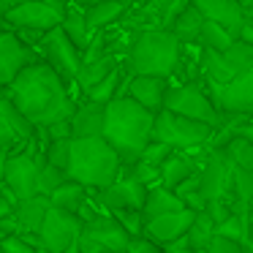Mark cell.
Wrapping results in <instances>:
<instances>
[{
    "label": "cell",
    "mask_w": 253,
    "mask_h": 253,
    "mask_svg": "<svg viewBox=\"0 0 253 253\" xmlns=\"http://www.w3.org/2000/svg\"><path fill=\"white\" fill-rule=\"evenodd\" d=\"M66 84L68 82L46 60H36L14 79L11 87H6V95L39 131H44L60 120H71L77 112L79 104L71 98Z\"/></svg>",
    "instance_id": "obj_1"
},
{
    "label": "cell",
    "mask_w": 253,
    "mask_h": 253,
    "mask_svg": "<svg viewBox=\"0 0 253 253\" xmlns=\"http://www.w3.org/2000/svg\"><path fill=\"white\" fill-rule=\"evenodd\" d=\"M155 112L144 109L128 95L106 104V128L104 139L120 153L123 164H133L142 158L144 147L153 142Z\"/></svg>",
    "instance_id": "obj_2"
},
{
    "label": "cell",
    "mask_w": 253,
    "mask_h": 253,
    "mask_svg": "<svg viewBox=\"0 0 253 253\" xmlns=\"http://www.w3.org/2000/svg\"><path fill=\"white\" fill-rule=\"evenodd\" d=\"M123 158L104 136L74 139L71 144V164H68V180L82 182L93 193H104L115 185L123 174Z\"/></svg>",
    "instance_id": "obj_3"
},
{
    "label": "cell",
    "mask_w": 253,
    "mask_h": 253,
    "mask_svg": "<svg viewBox=\"0 0 253 253\" xmlns=\"http://www.w3.org/2000/svg\"><path fill=\"white\" fill-rule=\"evenodd\" d=\"M185 55V46L180 44L171 30H139L128 46L126 68L131 77H164L169 79L177 74Z\"/></svg>",
    "instance_id": "obj_4"
},
{
    "label": "cell",
    "mask_w": 253,
    "mask_h": 253,
    "mask_svg": "<svg viewBox=\"0 0 253 253\" xmlns=\"http://www.w3.org/2000/svg\"><path fill=\"white\" fill-rule=\"evenodd\" d=\"M44 144L41 139L19 144L8 153L6 161V188L17 196V202H25L30 196H39V174L44 166Z\"/></svg>",
    "instance_id": "obj_5"
},
{
    "label": "cell",
    "mask_w": 253,
    "mask_h": 253,
    "mask_svg": "<svg viewBox=\"0 0 253 253\" xmlns=\"http://www.w3.org/2000/svg\"><path fill=\"white\" fill-rule=\"evenodd\" d=\"M215 131L218 128L207 126V123H199V120H191V117H182L164 109L155 115L153 139L169 144L174 150H182V153H191V150H199V147H210Z\"/></svg>",
    "instance_id": "obj_6"
},
{
    "label": "cell",
    "mask_w": 253,
    "mask_h": 253,
    "mask_svg": "<svg viewBox=\"0 0 253 253\" xmlns=\"http://www.w3.org/2000/svg\"><path fill=\"white\" fill-rule=\"evenodd\" d=\"M164 109L174 112V115H182V117H191V120H199V123H207V126H212V128L223 126V115L218 112L210 90H204L202 84H196V82L171 84L169 93H166Z\"/></svg>",
    "instance_id": "obj_7"
},
{
    "label": "cell",
    "mask_w": 253,
    "mask_h": 253,
    "mask_svg": "<svg viewBox=\"0 0 253 253\" xmlns=\"http://www.w3.org/2000/svg\"><path fill=\"white\" fill-rule=\"evenodd\" d=\"M251 68H253V46L245 44V41H237L226 52H215L202 46L199 71L207 79V84H226L240 74L251 71Z\"/></svg>",
    "instance_id": "obj_8"
},
{
    "label": "cell",
    "mask_w": 253,
    "mask_h": 253,
    "mask_svg": "<svg viewBox=\"0 0 253 253\" xmlns=\"http://www.w3.org/2000/svg\"><path fill=\"white\" fill-rule=\"evenodd\" d=\"M39 49L44 52V60L49 63L66 82H77L79 71H82V66H84V52L68 39L66 30L63 28L49 30V33L44 36Z\"/></svg>",
    "instance_id": "obj_9"
},
{
    "label": "cell",
    "mask_w": 253,
    "mask_h": 253,
    "mask_svg": "<svg viewBox=\"0 0 253 253\" xmlns=\"http://www.w3.org/2000/svg\"><path fill=\"white\" fill-rule=\"evenodd\" d=\"M223 117H253V68L226 84H207Z\"/></svg>",
    "instance_id": "obj_10"
},
{
    "label": "cell",
    "mask_w": 253,
    "mask_h": 253,
    "mask_svg": "<svg viewBox=\"0 0 253 253\" xmlns=\"http://www.w3.org/2000/svg\"><path fill=\"white\" fill-rule=\"evenodd\" d=\"M231 180H234V164L226 150L207 147L202 158V193L207 202L231 196Z\"/></svg>",
    "instance_id": "obj_11"
},
{
    "label": "cell",
    "mask_w": 253,
    "mask_h": 253,
    "mask_svg": "<svg viewBox=\"0 0 253 253\" xmlns=\"http://www.w3.org/2000/svg\"><path fill=\"white\" fill-rule=\"evenodd\" d=\"M82 231H84V220L79 215L52 207L44 220V229H41V245L52 253H66L71 245H77L82 240Z\"/></svg>",
    "instance_id": "obj_12"
},
{
    "label": "cell",
    "mask_w": 253,
    "mask_h": 253,
    "mask_svg": "<svg viewBox=\"0 0 253 253\" xmlns=\"http://www.w3.org/2000/svg\"><path fill=\"white\" fill-rule=\"evenodd\" d=\"M66 11L49 6V3H44V0H28V3H22V6L8 8L6 22H8V30L14 28V30H41V33H49V30H55V28L63 25Z\"/></svg>",
    "instance_id": "obj_13"
},
{
    "label": "cell",
    "mask_w": 253,
    "mask_h": 253,
    "mask_svg": "<svg viewBox=\"0 0 253 253\" xmlns=\"http://www.w3.org/2000/svg\"><path fill=\"white\" fill-rule=\"evenodd\" d=\"M30 63H36L33 49L19 39L17 30H0V90L11 87Z\"/></svg>",
    "instance_id": "obj_14"
},
{
    "label": "cell",
    "mask_w": 253,
    "mask_h": 253,
    "mask_svg": "<svg viewBox=\"0 0 253 253\" xmlns=\"http://www.w3.org/2000/svg\"><path fill=\"white\" fill-rule=\"evenodd\" d=\"M147 193H150L147 185L133 180V177L123 169V174L117 177L115 185H109L104 193H98V202L106 212H115V210H144Z\"/></svg>",
    "instance_id": "obj_15"
},
{
    "label": "cell",
    "mask_w": 253,
    "mask_h": 253,
    "mask_svg": "<svg viewBox=\"0 0 253 253\" xmlns=\"http://www.w3.org/2000/svg\"><path fill=\"white\" fill-rule=\"evenodd\" d=\"M82 237H90V240L101 242V245L112 253H128V248H131V242H133L131 234H128V231L115 220V215L106 212V210H101V212H95L90 220H84Z\"/></svg>",
    "instance_id": "obj_16"
},
{
    "label": "cell",
    "mask_w": 253,
    "mask_h": 253,
    "mask_svg": "<svg viewBox=\"0 0 253 253\" xmlns=\"http://www.w3.org/2000/svg\"><path fill=\"white\" fill-rule=\"evenodd\" d=\"M193 220H196V212L193 210H177V212H166L158 215V218H147V226H144V237L153 240L155 245H171V242L182 240V237L191 231Z\"/></svg>",
    "instance_id": "obj_17"
},
{
    "label": "cell",
    "mask_w": 253,
    "mask_h": 253,
    "mask_svg": "<svg viewBox=\"0 0 253 253\" xmlns=\"http://www.w3.org/2000/svg\"><path fill=\"white\" fill-rule=\"evenodd\" d=\"M169 87H171L169 79H164V77H131V74H128L120 95H128V98H133L136 104H142L144 109L158 115V112H164Z\"/></svg>",
    "instance_id": "obj_18"
},
{
    "label": "cell",
    "mask_w": 253,
    "mask_h": 253,
    "mask_svg": "<svg viewBox=\"0 0 253 253\" xmlns=\"http://www.w3.org/2000/svg\"><path fill=\"white\" fill-rule=\"evenodd\" d=\"M193 6L199 8L204 19L226 28L229 33H234L240 39V30L248 19V8L242 6L240 0H193Z\"/></svg>",
    "instance_id": "obj_19"
},
{
    "label": "cell",
    "mask_w": 253,
    "mask_h": 253,
    "mask_svg": "<svg viewBox=\"0 0 253 253\" xmlns=\"http://www.w3.org/2000/svg\"><path fill=\"white\" fill-rule=\"evenodd\" d=\"M49 210H52V199L41 196V193L19 202L17 210H14V215H11L14 223H17V234H41Z\"/></svg>",
    "instance_id": "obj_20"
},
{
    "label": "cell",
    "mask_w": 253,
    "mask_h": 253,
    "mask_svg": "<svg viewBox=\"0 0 253 253\" xmlns=\"http://www.w3.org/2000/svg\"><path fill=\"white\" fill-rule=\"evenodd\" d=\"M193 0H147V6L139 11L136 22H144V30H171V25L177 22L182 11L191 6Z\"/></svg>",
    "instance_id": "obj_21"
},
{
    "label": "cell",
    "mask_w": 253,
    "mask_h": 253,
    "mask_svg": "<svg viewBox=\"0 0 253 253\" xmlns=\"http://www.w3.org/2000/svg\"><path fill=\"white\" fill-rule=\"evenodd\" d=\"M104 128H106V104H95V101L84 98L71 117L74 139L104 136Z\"/></svg>",
    "instance_id": "obj_22"
},
{
    "label": "cell",
    "mask_w": 253,
    "mask_h": 253,
    "mask_svg": "<svg viewBox=\"0 0 253 253\" xmlns=\"http://www.w3.org/2000/svg\"><path fill=\"white\" fill-rule=\"evenodd\" d=\"M199 169H202V164L196 161V155H193V153H182V150H174V153L169 155V161L161 166V185H166V188H171V191H177V188H180L182 182L188 180V177L196 174Z\"/></svg>",
    "instance_id": "obj_23"
},
{
    "label": "cell",
    "mask_w": 253,
    "mask_h": 253,
    "mask_svg": "<svg viewBox=\"0 0 253 253\" xmlns=\"http://www.w3.org/2000/svg\"><path fill=\"white\" fill-rule=\"evenodd\" d=\"M95 196H98V193H93L90 188H84L82 182L68 180V182H63L49 199H52V207L66 210V212H74V215H82V210L87 207Z\"/></svg>",
    "instance_id": "obj_24"
},
{
    "label": "cell",
    "mask_w": 253,
    "mask_h": 253,
    "mask_svg": "<svg viewBox=\"0 0 253 253\" xmlns=\"http://www.w3.org/2000/svg\"><path fill=\"white\" fill-rule=\"evenodd\" d=\"M202 28H204V17L191 3V6L177 17V22L171 25V33L180 39L182 46H202Z\"/></svg>",
    "instance_id": "obj_25"
},
{
    "label": "cell",
    "mask_w": 253,
    "mask_h": 253,
    "mask_svg": "<svg viewBox=\"0 0 253 253\" xmlns=\"http://www.w3.org/2000/svg\"><path fill=\"white\" fill-rule=\"evenodd\" d=\"M0 112H3V117H6V123L11 126V131L17 133L19 144L25 142H33V139H39V128L33 126V123L28 120V115H25L22 109H19L17 104H14L11 98H8L6 93H3V98H0Z\"/></svg>",
    "instance_id": "obj_26"
},
{
    "label": "cell",
    "mask_w": 253,
    "mask_h": 253,
    "mask_svg": "<svg viewBox=\"0 0 253 253\" xmlns=\"http://www.w3.org/2000/svg\"><path fill=\"white\" fill-rule=\"evenodd\" d=\"M177 210H188V207H185V202L171 191V188L161 185V182L150 188L147 204H144V215H147V218H158V215L177 212Z\"/></svg>",
    "instance_id": "obj_27"
},
{
    "label": "cell",
    "mask_w": 253,
    "mask_h": 253,
    "mask_svg": "<svg viewBox=\"0 0 253 253\" xmlns=\"http://www.w3.org/2000/svg\"><path fill=\"white\" fill-rule=\"evenodd\" d=\"M63 30H66V36L74 41V44L79 46L82 52H87V46L93 44V28L87 25V17H84V8H79V6H68V11H66V19H63V25H60Z\"/></svg>",
    "instance_id": "obj_28"
},
{
    "label": "cell",
    "mask_w": 253,
    "mask_h": 253,
    "mask_svg": "<svg viewBox=\"0 0 253 253\" xmlns=\"http://www.w3.org/2000/svg\"><path fill=\"white\" fill-rule=\"evenodd\" d=\"M115 68H117V55H104V57H98V60H90L82 66V71H79V77H77V84L82 87V93L87 95L90 90L104 82Z\"/></svg>",
    "instance_id": "obj_29"
},
{
    "label": "cell",
    "mask_w": 253,
    "mask_h": 253,
    "mask_svg": "<svg viewBox=\"0 0 253 253\" xmlns=\"http://www.w3.org/2000/svg\"><path fill=\"white\" fill-rule=\"evenodd\" d=\"M215 234H218V223L210 218L207 210H204V212H196V220H193L191 231H188V245L196 253H207V248L212 245Z\"/></svg>",
    "instance_id": "obj_30"
},
{
    "label": "cell",
    "mask_w": 253,
    "mask_h": 253,
    "mask_svg": "<svg viewBox=\"0 0 253 253\" xmlns=\"http://www.w3.org/2000/svg\"><path fill=\"white\" fill-rule=\"evenodd\" d=\"M128 6H123V3H117V0H101V3H95V6H90L87 11H84V17H87V25L95 30H104L109 28L112 22H117V19L126 14Z\"/></svg>",
    "instance_id": "obj_31"
},
{
    "label": "cell",
    "mask_w": 253,
    "mask_h": 253,
    "mask_svg": "<svg viewBox=\"0 0 253 253\" xmlns=\"http://www.w3.org/2000/svg\"><path fill=\"white\" fill-rule=\"evenodd\" d=\"M126 79H128V77L123 74V68L117 66L115 71H112L101 84H95V87L90 90L87 95H84V98H87V101H95V104H109V101L120 98V93H123L120 84H126Z\"/></svg>",
    "instance_id": "obj_32"
},
{
    "label": "cell",
    "mask_w": 253,
    "mask_h": 253,
    "mask_svg": "<svg viewBox=\"0 0 253 253\" xmlns=\"http://www.w3.org/2000/svg\"><path fill=\"white\" fill-rule=\"evenodd\" d=\"M231 210H245L253 204V169H237L234 166V180H231Z\"/></svg>",
    "instance_id": "obj_33"
},
{
    "label": "cell",
    "mask_w": 253,
    "mask_h": 253,
    "mask_svg": "<svg viewBox=\"0 0 253 253\" xmlns=\"http://www.w3.org/2000/svg\"><path fill=\"white\" fill-rule=\"evenodd\" d=\"M237 41H240V39H237L234 33H229L226 28H220V25L204 19V28H202V46H204V49L226 52L229 46H234Z\"/></svg>",
    "instance_id": "obj_34"
},
{
    "label": "cell",
    "mask_w": 253,
    "mask_h": 253,
    "mask_svg": "<svg viewBox=\"0 0 253 253\" xmlns=\"http://www.w3.org/2000/svg\"><path fill=\"white\" fill-rule=\"evenodd\" d=\"M71 144H74V139H55V142H46L44 144L46 164L68 171V164H71Z\"/></svg>",
    "instance_id": "obj_35"
},
{
    "label": "cell",
    "mask_w": 253,
    "mask_h": 253,
    "mask_svg": "<svg viewBox=\"0 0 253 253\" xmlns=\"http://www.w3.org/2000/svg\"><path fill=\"white\" fill-rule=\"evenodd\" d=\"M112 215H115L117 223L131 234V240L144 237V226H147V215H144V210H115Z\"/></svg>",
    "instance_id": "obj_36"
},
{
    "label": "cell",
    "mask_w": 253,
    "mask_h": 253,
    "mask_svg": "<svg viewBox=\"0 0 253 253\" xmlns=\"http://www.w3.org/2000/svg\"><path fill=\"white\" fill-rule=\"evenodd\" d=\"M223 150L237 169H253V142L251 139H231Z\"/></svg>",
    "instance_id": "obj_37"
},
{
    "label": "cell",
    "mask_w": 253,
    "mask_h": 253,
    "mask_svg": "<svg viewBox=\"0 0 253 253\" xmlns=\"http://www.w3.org/2000/svg\"><path fill=\"white\" fill-rule=\"evenodd\" d=\"M63 182H68V171H63V169H57V166H52L44 161L41 174H39V193L41 196H52Z\"/></svg>",
    "instance_id": "obj_38"
},
{
    "label": "cell",
    "mask_w": 253,
    "mask_h": 253,
    "mask_svg": "<svg viewBox=\"0 0 253 253\" xmlns=\"http://www.w3.org/2000/svg\"><path fill=\"white\" fill-rule=\"evenodd\" d=\"M123 169H126L128 174L133 177V180H139L142 185H147V188H153V185H158V182H161V169H155V166L144 164L142 158L133 161V164H126Z\"/></svg>",
    "instance_id": "obj_39"
},
{
    "label": "cell",
    "mask_w": 253,
    "mask_h": 253,
    "mask_svg": "<svg viewBox=\"0 0 253 253\" xmlns=\"http://www.w3.org/2000/svg\"><path fill=\"white\" fill-rule=\"evenodd\" d=\"M174 153V147H169V144H164V142H150L147 147H144V153H142V161L144 164H150V166H155V169H161V166L169 161V155Z\"/></svg>",
    "instance_id": "obj_40"
},
{
    "label": "cell",
    "mask_w": 253,
    "mask_h": 253,
    "mask_svg": "<svg viewBox=\"0 0 253 253\" xmlns=\"http://www.w3.org/2000/svg\"><path fill=\"white\" fill-rule=\"evenodd\" d=\"M39 248H33L22 234H8L6 240L0 242V253H36Z\"/></svg>",
    "instance_id": "obj_41"
},
{
    "label": "cell",
    "mask_w": 253,
    "mask_h": 253,
    "mask_svg": "<svg viewBox=\"0 0 253 253\" xmlns=\"http://www.w3.org/2000/svg\"><path fill=\"white\" fill-rule=\"evenodd\" d=\"M207 253H248V248L237 240H229V237H220L215 234L212 245L207 248Z\"/></svg>",
    "instance_id": "obj_42"
},
{
    "label": "cell",
    "mask_w": 253,
    "mask_h": 253,
    "mask_svg": "<svg viewBox=\"0 0 253 253\" xmlns=\"http://www.w3.org/2000/svg\"><path fill=\"white\" fill-rule=\"evenodd\" d=\"M3 93H6V90H0V98H3ZM0 147H3V150H8V153L19 147V139H17V133H14V131H11V126L6 123V117H3V112H0Z\"/></svg>",
    "instance_id": "obj_43"
},
{
    "label": "cell",
    "mask_w": 253,
    "mask_h": 253,
    "mask_svg": "<svg viewBox=\"0 0 253 253\" xmlns=\"http://www.w3.org/2000/svg\"><path fill=\"white\" fill-rule=\"evenodd\" d=\"M17 196H14L11 191L6 188V182L0 185V220H6V218H11L14 215V210H17Z\"/></svg>",
    "instance_id": "obj_44"
},
{
    "label": "cell",
    "mask_w": 253,
    "mask_h": 253,
    "mask_svg": "<svg viewBox=\"0 0 253 253\" xmlns=\"http://www.w3.org/2000/svg\"><path fill=\"white\" fill-rule=\"evenodd\" d=\"M128 253H166V248L164 245H155L153 240H147V237H139V240L131 242Z\"/></svg>",
    "instance_id": "obj_45"
},
{
    "label": "cell",
    "mask_w": 253,
    "mask_h": 253,
    "mask_svg": "<svg viewBox=\"0 0 253 253\" xmlns=\"http://www.w3.org/2000/svg\"><path fill=\"white\" fill-rule=\"evenodd\" d=\"M79 251L82 253H112V251H106L101 242L90 240V237H82V240H79Z\"/></svg>",
    "instance_id": "obj_46"
},
{
    "label": "cell",
    "mask_w": 253,
    "mask_h": 253,
    "mask_svg": "<svg viewBox=\"0 0 253 253\" xmlns=\"http://www.w3.org/2000/svg\"><path fill=\"white\" fill-rule=\"evenodd\" d=\"M240 41H245V44L253 46V14L251 11H248V19H245V25H242V30H240Z\"/></svg>",
    "instance_id": "obj_47"
},
{
    "label": "cell",
    "mask_w": 253,
    "mask_h": 253,
    "mask_svg": "<svg viewBox=\"0 0 253 253\" xmlns=\"http://www.w3.org/2000/svg\"><path fill=\"white\" fill-rule=\"evenodd\" d=\"M6 161H8V150L0 147V185H3V180H6Z\"/></svg>",
    "instance_id": "obj_48"
},
{
    "label": "cell",
    "mask_w": 253,
    "mask_h": 253,
    "mask_svg": "<svg viewBox=\"0 0 253 253\" xmlns=\"http://www.w3.org/2000/svg\"><path fill=\"white\" fill-rule=\"evenodd\" d=\"M6 14H8V8L0 3V30H6L8 28V22H6Z\"/></svg>",
    "instance_id": "obj_49"
},
{
    "label": "cell",
    "mask_w": 253,
    "mask_h": 253,
    "mask_svg": "<svg viewBox=\"0 0 253 253\" xmlns=\"http://www.w3.org/2000/svg\"><path fill=\"white\" fill-rule=\"evenodd\" d=\"M6 8H14V6H22V3H28V0H0Z\"/></svg>",
    "instance_id": "obj_50"
},
{
    "label": "cell",
    "mask_w": 253,
    "mask_h": 253,
    "mask_svg": "<svg viewBox=\"0 0 253 253\" xmlns=\"http://www.w3.org/2000/svg\"><path fill=\"white\" fill-rule=\"evenodd\" d=\"M240 3H242V6L248 8V11H253V0H240Z\"/></svg>",
    "instance_id": "obj_51"
},
{
    "label": "cell",
    "mask_w": 253,
    "mask_h": 253,
    "mask_svg": "<svg viewBox=\"0 0 253 253\" xmlns=\"http://www.w3.org/2000/svg\"><path fill=\"white\" fill-rule=\"evenodd\" d=\"M66 253H82V251H79V242H77V245H71V248H68Z\"/></svg>",
    "instance_id": "obj_52"
},
{
    "label": "cell",
    "mask_w": 253,
    "mask_h": 253,
    "mask_svg": "<svg viewBox=\"0 0 253 253\" xmlns=\"http://www.w3.org/2000/svg\"><path fill=\"white\" fill-rule=\"evenodd\" d=\"M117 3H123V6H131L133 0H117Z\"/></svg>",
    "instance_id": "obj_53"
},
{
    "label": "cell",
    "mask_w": 253,
    "mask_h": 253,
    "mask_svg": "<svg viewBox=\"0 0 253 253\" xmlns=\"http://www.w3.org/2000/svg\"><path fill=\"white\" fill-rule=\"evenodd\" d=\"M36 253H52V251H46V248H39V251H36Z\"/></svg>",
    "instance_id": "obj_54"
},
{
    "label": "cell",
    "mask_w": 253,
    "mask_h": 253,
    "mask_svg": "<svg viewBox=\"0 0 253 253\" xmlns=\"http://www.w3.org/2000/svg\"><path fill=\"white\" fill-rule=\"evenodd\" d=\"M248 253H253V251H248Z\"/></svg>",
    "instance_id": "obj_55"
},
{
    "label": "cell",
    "mask_w": 253,
    "mask_h": 253,
    "mask_svg": "<svg viewBox=\"0 0 253 253\" xmlns=\"http://www.w3.org/2000/svg\"><path fill=\"white\" fill-rule=\"evenodd\" d=\"M251 14H253V11H251Z\"/></svg>",
    "instance_id": "obj_56"
}]
</instances>
